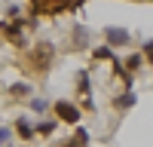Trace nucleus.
Returning <instances> with one entry per match:
<instances>
[{"label":"nucleus","instance_id":"7ed1b4c3","mask_svg":"<svg viewBox=\"0 0 153 147\" xmlns=\"http://www.w3.org/2000/svg\"><path fill=\"white\" fill-rule=\"evenodd\" d=\"M16 122H19L16 129H19V135H22V138H31V135H34V129L28 126V120H16Z\"/></svg>","mask_w":153,"mask_h":147},{"label":"nucleus","instance_id":"423d86ee","mask_svg":"<svg viewBox=\"0 0 153 147\" xmlns=\"http://www.w3.org/2000/svg\"><path fill=\"white\" fill-rule=\"evenodd\" d=\"M31 107H34V110H46V101H40V98H34V101H31Z\"/></svg>","mask_w":153,"mask_h":147},{"label":"nucleus","instance_id":"39448f33","mask_svg":"<svg viewBox=\"0 0 153 147\" xmlns=\"http://www.w3.org/2000/svg\"><path fill=\"white\" fill-rule=\"evenodd\" d=\"M135 101V95H129V92H126V95H120V107H129Z\"/></svg>","mask_w":153,"mask_h":147},{"label":"nucleus","instance_id":"20e7f679","mask_svg":"<svg viewBox=\"0 0 153 147\" xmlns=\"http://www.w3.org/2000/svg\"><path fill=\"white\" fill-rule=\"evenodd\" d=\"M9 141H12V132H9V129H0V147L9 144Z\"/></svg>","mask_w":153,"mask_h":147},{"label":"nucleus","instance_id":"0eeeda50","mask_svg":"<svg viewBox=\"0 0 153 147\" xmlns=\"http://www.w3.org/2000/svg\"><path fill=\"white\" fill-rule=\"evenodd\" d=\"M147 55H150V58H153V40H150V43H147Z\"/></svg>","mask_w":153,"mask_h":147},{"label":"nucleus","instance_id":"f03ea898","mask_svg":"<svg viewBox=\"0 0 153 147\" xmlns=\"http://www.w3.org/2000/svg\"><path fill=\"white\" fill-rule=\"evenodd\" d=\"M107 40H110V43H126V40H129V34H126V31H107Z\"/></svg>","mask_w":153,"mask_h":147},{"label":"nucleus","instance_id":"f257e3e1","mask_svg":"<svg viewBox=\"0 0 153 147\" xmlns=\"http://www.w3.org/2000/svg\"><path fill=\"white\" fill-rule=\"evenodd\" d=\"M55 107H58V114H61V117H65L68 122H76V120H80V110H76L74 104H68V101H58Z\"/></svg>","mask_w":153,"mask_h":147}]
</instances>
